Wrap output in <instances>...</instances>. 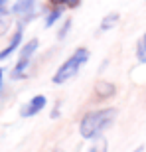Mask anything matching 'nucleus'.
I'll return each mask as SVG.
<instances>
[{
	"label": "nucleus",
	"mask_w": 146,
	"mask_h": 152,
	"mask_svg": "<svg viewBox=\"0 0 146 152\" xmlns=\"http://www.w3.org/2000/svg\"><path fill=\"white\" fill-rule=\"evenodd\" d=\"M2 81H4V69H0V89H2Z\"/></svg>",
	"instance_id": "obj_16"
},
{
	"label": "nucleus",
	"mask_w": 146,
	"mask_h": 152,
	"mask_svg": "<svg viewBox=\"0 0 146 152\" xmlns=\"http://www.w3.org/2000/svg\"><path fill=\"white\" fill-rule=\"evenodd\" d=\"M38 48H39L38 38L28 39L20 48V51H18V61L14 65V69H12V79H24L28 75V69L32 65V61H34V56H36V51H38Z\"/></svg>",
	"instance_id": "obj_3"
},
{
	"label": "nucleus",
	"mask_w": 146,
	"mask_h": 152,
	"mask_svg": "<svg viewBox=\"0 0 146 152\" xmlns=\"http://www.w3.org/2000/svg\"><path fill=\"white\" fill-rule=\"evenodd\" d=\"M55 152H59V150H55Z\"/></svg>",
	"instance_id": "obj_18"
},
{
	"label": "nucleus",
	"mask_w": 146,
	"mask_h": 152,
	"mask_svg": "<svg viewBox=\"0 0 146 152\" xmlns=\"http://www.w3.org/2000/svg\"><path fill=\"white\" fill-rule=\"evenodd\" d=\"M24 26L22 22H18V26H16V30H14V34H12V38H10V42L6 44V48L4 50H0V61H4V59H8L10 56H14L16 51H20V48L24 45Z\"/></svg>",
	"instance_id": "obj_4"
},
{
	"label": "nucleus",
	"mask_w": 146,
	"mask_h": 152,
	"mask_svg": "<svg viewBox=\"0 0 146 152\" xmlns=\"http://www.w3.org/2000/svg\"><path fill=\"white\" fill-rule=\"evenodd\" d=\"M118 20H120V14H118V12H109V14H105L101 24H99V32H109V30H112L118 24Z\"/></svg>",
	"instance_id": "obj_9"
},
{
	"label": "nucleus",
	"mask_w": 146,
	"mask_h": 152,
	"mask_svg": "<svg viewBox=\"0 0 146 152\" xmlns=\"http://www.w3.org/2000/svg\"><path fill=\"white\" fill-rule=\"evenodd\" d=\"M117 117H118V111L115 107H101V109L87 111L79 121V134H81L83 140L101 138L115 124Z\"/></svg>",
	"instance_id": "obj_1"
},
{
	"label": "nucleus",
	"mask_w": 146,
	"mask_h": 152,
	"mask_svg": "<svg viewBox=\"0 0 146 152\" xmlns=\"http://www.w3.org/2000/svg\"><path fill=\"white\" fill-rule=\"evenodd\" d=\"M134 56H136V59H138V63H144L146 65V30H144V34L138 38V42H136Z\"/></svg>",
	"instance_id": "obj_10"
},
{
	"label": "nucleus",
	"mask_w": 146,
	"mask_h": 152,
	"mask_svg": "<svg viewBox=\"0 0 146 152\" xmlns=\"http://www.w3.org/2000/svg\"><path fill=\"white\" fill-rule=\"evenodd\" d=\"M83 0H47L50 6H59V8H65V10H75L81 6Z\"/></svg>",
	"instance_id": "obj_11"
},
{
	"label": "nucleus",
	"mask_w": 146,
	"mask_h": 152,
	"mask_svg": "<svg viewBox=\"0 0 146 152\" xmlns=\"http://www.w3.org/2000/svg\"><path fill=\"white\" fill-rule=\"evenodd\" d=\"M91 57V51L87 48H77V50H73V53L65 59V61L55 69V73L51 77V83L53 85H65L67 81H71L73 77H77L79 71L87 65Z\"/></svg>",
	"instance_id": "obj_2"
},
{
	"label": "nucleus",
	"mask_w": 146,
	"mask_h": 152,
	"mask_svg": "<svg viewBox=\"0 0 146 152\" xmlns=\"http://www.w3.org/2000/svg\"><path fill=\"white\" fill-rule=\"evenodd\" d=\"M8 12H10V0H0V22L6 18Z\"/></svg>",
	"instance_id": "obj_14"
},
{
	"label": "nucleus",
	"mask_w": 146,
	"mask_h": 152,
	"mask_svg": "<svg viewBox=\"0 0 146 152\" xmlns=\"http://www.w3.org/2000/svg\"><path fill=\"white\" fill-rule=\"evenodd\" d=\"M63 16H65V8H59V6H45L42 10V18H44V28H53L57 22H61Z\"/></svg>",
	"instance_id": "obj_6"
},
{
	"label": "nucleus",
	"mask_w": 146,
	"mask_h": 152,
	"mask_svg": "<svg viewBox=\"0 0 146 152\" xmlns=\"http://www.w3.org/2000/svg\"><path fill=\"white\" fill-rule=\"evenodd\" d=\"M71 28H73V20L69 16H65V20H61V26H59V30H57V39H59V42H63V39L69 36Z\"/></svg>",
	"instance_id": "obj_12"
},
{
	"label": "nucleus",
	"mask_w": 146,
	"mask_h": 152,
	"mask_svg": "<svg viewBox=\"0 0 146 152\" xmlns=\"http://www.w3.org/2000/svg\"><path fill=\"white\" fill-rule=\"evenodd\" d=\"M45 105H47V99H45V95H34V97H32V99H30V101L22 107L20 115H22V118L36 117V115H39V113L45 109Z\"/></svg>",
	"instance_id": "obj_5"
},
{
	"label": "nucleus",
	"mask_w": 146,
	"mask_h": 152,
	"mask_svg": "<svg viewBox=\"0 0 146 152\" xmlns=\"http://www.w3.org/2000/svg\"><path fill=\"white\" fill-rule=\"evenodd\" d=\"M117 95V87L111 81H97L95 85V97L97 101H109Z\"/></svg>",
	"instance_id": "obj_8"
},
{
	"label": "nucleus",
	"mask_w": 146,
	"mask_h": 152,
	"mask_svg": "<svg viewBox=\"0 0 146 152\" xmlns=\"http://www.w3.org/2000/svg\"><path fill=\"white\" fill-rule=\"evenodd\" d=\"M132 152H144V146H138L136 150H132Z\"/></svg>",
	"instance_id": "obj_17"
},
{
	"label": "nucleus",
	"mask_w": 146,
	"mask_h": 152,
	"mask_svg": "<svg viewBox=\"0 0 146 152\" xmlns=\"http://www.w3.org/2000/svg\"><path fill=\"white\" fill-rule=\"evenodd\" d=\"M87 152H109V142H107V138H105V136H101V138H95Z\"/></svg>",
	"instance_id": "obj_13"
},
{
	"label": "nucleus",
	"mask_w": 146,
	"mask_h": 152,
	"mask_svg": "<svg viewBox=\"0 0 146 152\" xmlns=\"http://www.w3.org/2000/svg\"><path fill=\"white\" fill-rule=\"evenodd\" d=\"M38 2L39 0H16V2L10 6V14L12 16H18V20H20V18H26L28 14H34L36 12Z\"/></svg>",
	"instance_id": "obj_7"
},
{
	"label": "nucleus",
	"mask_w": 146,
	"mask_h": 152,
	"mask_svg": "<svg viewBox=\"0 0 146 152\" xmlns=\"http://www.w3.org/2000/svg\"><path fill=\"white\" fill-rule=\"evenodd\" d=\"M50 117L53 118V121H55V118H59V117H61V101H57L55 105H53V109H51Z\"/></svg>",
	"instance_id": "obj_15"
}]
</instances>
